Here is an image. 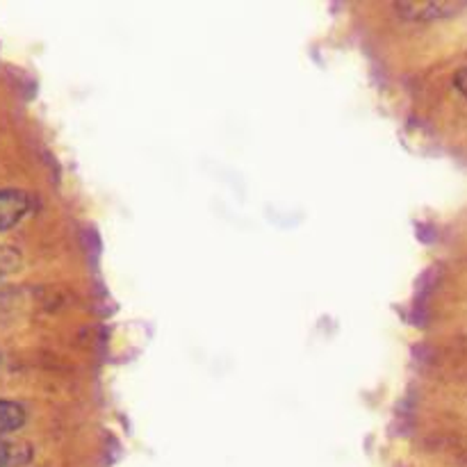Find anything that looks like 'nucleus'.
<instances>
[{
    "mask_svg": "<svg viewBox=\"0 0 467 467\" xmlns=\"http://www.w3.org/2000/svg\"><path fill=\"white\" fill-rule=\"evenodd\" d=\"M26 420L27 413L18 401L0 397V441H7V436L21 431L26 427Z\"/></svg>",
    "mask_w": 467,
    "mask_h": 467,
    "instance_id": "obj_3",
    "label": "nucleus"
},
{
    "mask_svg": "<svg viewBox=\"0 0 467 467\" xmlns=\"http://www.w3.org/2000/svg\"><path fill=\"white\" fill-rule=\"evenodd\" d=\"M461 9L463 5L459 3H433V0H424V3L409 0V3L397 5V12L409 21H442V18L459 14Z\"/></svg>",
    "mask_w": 467,
    "mask_h": 467,
    "instance_id": "obj_2",
    "label": "nucleus"
},
{
    "mask_svg": "<svg viewBox=\"0 0 467 467\" xmlns=\"http://www.w3.org/2000/svg\"><path fill=\"white\" fill-rule=\"evenodd\" d=\"M454 87H456V89H459L461 94H463L465 99H467V67H463V68H461L459 73H456V78H454Z\"/></svg>",
    "mask_w": 467,
    "mask_h": 467,
    "instance_id": "obj_6",
    "label": "nucleus"
},
{
    "mask_svg": "<svg viewBox=\"0 0 467 467\" xmlns=\"http://www.w3.org/2000/svg\"><path fill=\"white\" fill-rule=\"evenodd\" d=\"M35 210V196L16 187L0 190V233L16 228Z\"/></svg>",
    "mask_w": 467,
    "mask_h": 467,
    "instance_id": "obj_1",
    "label": "nucleus"
},
{
    "mask_svg": "<svg viewBox=\"0 0 467 467\" xmlns=\"http://www.w3.org/2000/svg\"><path fill=\"white\" fill-rule=\"evenodd\" d=\"M30 461V450L21 442L0 441V467H21Z\"/></svg>",
    "mask_w": 467,
    "mask_h": 467,
    "instance_id": "obj_4",
    "label": "nucleus"
},
{
    "mask_svg": "<svg viewBox=\"0 0 467 467\" xmlns=\"http://www.w3.org/2000/svg\"><path fill=\"white\" fill-rule=\"evenodd\" d=\"M18 251L12 249V246H3L0 244V281L9 274H14L18 269Z\"/></svg>",
    "mask_w": 467,
    "mask_h": 467,
    "instance_id": "obj_5",
    "label": "nucleus"
}]
</instances>
